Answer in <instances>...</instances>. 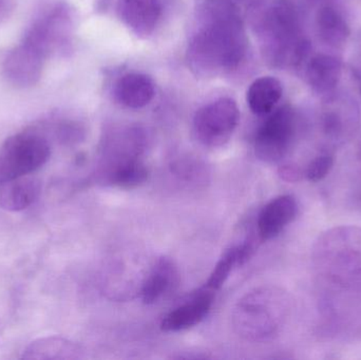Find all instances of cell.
Listing matches in <instances>:
<instances>
[{
    "instance_id": "obj_1",
    "label": "cell",
    "mask_w": 361,
    "mask_h": 360,
    "mask_svg": "<svg viewBox=\"0 0 361 360\" xmlns=\"http://www.w3.org/2000/svg\"><path fill=\"white\" fill-rule=\"evenodd\" d=\"M247 52V37L238 8L226 1L206 4L188 46L191 70L216 77L237 69Z\"/></svg>"
},
{
    "instance_id": "obj_2",
    "label": "cell",
    "mask_w": 361,
    "mask_h": 360,
    "mask_svg": "<svg viewBox=\"0 0 361 360\" xmlns=\"http://www.w3.org/2000/svg\"><path fill=\"white\" fill-rule=\"evenodd\" d=\"M145 147V133L140 127L123 126L108 131L99 146L97 181L121 188L145 183L148 169L142 160Z\"/></svg>"
},
{
    "instance_id": "obj_3",
    "label": "cell",
    "mask_w": 361,
    "mask_h": 360,
    "mask_svg": "<svg viewBox=\"0 0 361 360\" xmlns=\"http://www.w3.org/2000/svg\"><path fill=\"white\" fill-rule=\"evenodd\" d=\"M257 31L267 61L276 67L298 66L309 53V42L300 37L296 11L286 0H274L262 8Z\"/></svg>"
},
{
    "instance_id": "obj_4",
    "label": "cell",
    "mask_w": 361,
    "mask_h": 360,
    "mask_svg": "<svg viewBox=\"0 0 361 360\" xmlns=\"http://www.w3.org/2000/svg\"><path fill=\"white\" fill-rule=\"evenodd\" d=\"M288 311L286 297L274 287H259L238 302L233 314L235 332L250 342H263L275 336Z\"/></svg>"
},
{
    "instance_id": "obj_5",
    "label": "cell",
    "mask_w": 361,
    "mask_h": 360,
    "mask_svg": "<svg viewBox=\"0 0 361 360\" xmlns=\"http://www.w3.org/2000/svg\"><path fill=\"white\" fill-rule=\"evenodd\" d=\"M50 156V143L42 133L25 131L12 135L0 146V184L35 173Z\"/></svg>"
},
{
    "instance_id": "obj_6",
    "label": "cell",
    "mask_w": 361,
    "mask_h": 360,
    "mask_svg": "<svg viewBox=\"0 0 361 360\" xmlns=\"http://www.w3.org/2000/svg\"><path fill=\"white\" fill-rule=\"evenodd\" d=\"M72 15L66 4H54L34 20L23 42L39 51L46 58L63 51L71 36Z\"/></svg>"
},
{
    "instance_id": "obj_7",
    "label": "cell",
    "mask_w": 361,
    "mask_h": 360,
    "mask_svg": "<svg viewBox=\"0 0 361 360\" xmlns=\"http://www.w3.org/2000/svg\"><path fill=\"white\" fill-rule=\"evenodd\" d=\"M239 118V108L233 99H219L197 110L193 118V132L204 146L221 147L231 139Z\"/></svg>"
},
{
    "instance_id": "obj_8",
    "label": "cell",
    "mask_w": 361,
    "mask_h": 360,
    "mask_svg": "<svg viewBox=\"0 0 361 360\" xmlns=\"http://www.w3.org/2000/svg\"><path fill=\"white\" fill-rule=\"evenodd\" d=\"M267 116L255 137V152L263 162H279L292 146L296 118L290 106H282Z\"/></svg>"
},
{
    "instance_id": "obj_9",
    "label": "cell",
    "mask_w": 361,
    "mask_h": 360,
    "mask_svg": "<svg viewBox=\"0 0 361 360\" xmlns=\"http://www.w3.org/2000/svg\"><path fill=\"white\" fill-rule=\"evenodd\" d=\"M46 59L39 51L21 42L4 59L2 67L4 78L16 88L35 86L42 77Z\"/></svg>"
},
{
    "instance_id": "obj_10",
    "label": "cell",
    "mask_w": 361,
    "mask_h": 360,
    "mask_svg": "<svg viewBox=\"0 0 361 360\" xmlns=\"http://www.w3.org/2000/svg\"><path fill=\"white\" fill-rule=\"evenodd\" d=\"M216 294L200 289L190 299L169 312L161 323V329L169 333L185 331L199 325L212 310Z\"/></svg>"
},
{
    "instance_id": "obj_11",
    "label": "cell",
    "mask_w": 361,
    "mask_h": 360,
    "mask_svg": "<svg viewBox=\"0 0 361 360\" xmlns=\"http://www.w3.org/2000/svg\"><path fill=\"white\" fill-rule=\"evenodd\" d=\"M297 213L298 204L296 199L290 194H283L269 201L259 213L257 222L261 240L276 238L296 219Z\"/></svg>"
},
{
    "instance_id": "obj_12",
    "label": "cell",
    "mask_w": 361,
    "mask_h": 360,
    "mask_svg": "<svg viewBox=\"0 0 361 360\" xmlns=\"http://www.w3.org/2000/svg\"><path fill=\"white\" fill-rule=\"evenodd\" d=\"M120 18L137 36H148L154 31L161 15L160 0H118Z\"/></svg>"
},
{
    "instance_id": "obj_13",
    "label": "cell",
    "mask_w": 361,
    "mask_h": 360,
    "mask_svg": "<svg viewBox=\"0 0 361 360\" xmlns=\"http://www.w3.org/2000/svg\"><path fill=\"white\" fill-rule=\"evenodd\" d=\"M42 184L31 175L0 184V207L8 211H25L37 201Z\"/></svg>"
},
{
    "instance_id": "obj_14",
    "label": "cell",
    "mask_w": 361,
    "mask_h": 360,
    "mask_svg": "<svg viewBox=\"0 0 361 360\" xmlns=\"http://www.w3.org/2000/svg\"><path fill=\"white\" fill-rule=\"evenodd\" d=\"M116 101L125 107L140 109L154 99L156 86L149 76L128 73L120 78L114 88Z\"/></svg>"
},
{
    "instance_id": "obj_15",
    "label": "cell",
    "mask_w": 361,
    "mask_h": 360,
    "mask_svg": "<svg viewBox=\"0 0 361 360\" xmlns=\"http://www.w3.org/2000/svg\"><path fill=\"white\" fill-rule=\"evenodd\" d=\"M178 283V271L173 261L162 258L152 268L142 285L144 304H154L165 297Z\"/></svg>"
},
{
    "instance_id": "obj_16",
    "label": "cell",
    "mask_w": 361,
    "mask_h": 360,
    "mask_svg": "<svg viewBox=\"0 0 361 360\" xmlns=\"http://www.w3.org/2000/svg\"><path fill=\"white\" fill-rule=\"evenodd\" d=\"M341 77V61L329 54H318L307 63V80L318 93L334 90Z\"/></svg>"
},
{
    "instance_id": "obj_17",
    "label": "cell",
    "mask_w": 361,
    "mask_h": 360,
    "mask_svg": "<svg viewBox=\"0 0 361 360\" xmlns=\"http://www.w3.org/2000/svg\"><path fill=\"white\" fill-rule=\"evenodd\" d=\"M283 93L281 82L273 76H263L250 85L246 101L257 116H267L276 109Z\"/></svg>"
},
{
    "instance_id": "obj_18",
    "label": "cell",
    "mask_w": 361,
    "mask_h": 360,
    "mask_svg": "<svg viewBox=\"0 0 361 360\" xmlns=\"http://www.w3.org/2000/svg\"><path fill=\"white\" fill-rule=\"evenodd\" d=\"M252 252H254V245L252 242H245L227 249L214 266L203 289L214 294L220 291L233 271L237 266H242L248 261V259L252 257Z\"/></svg>"
},
{
    "instance_id": "obj_19",
    "label": "cell",
    "mask_w": 361,
    "mask_h": 360,
    "mask_svg": "<svg viewBox=\"0 0 361 360\" xmlns=\"http://www.w3.org/2000/svg\"><path fill=\"white\" fill-rule=\"evenodd\" d=\"M80 347L65 338L51 336L32 342L23 350V359H76L80 357Z\"/></svg>"
},
{
    "instance_id": "obj_20",
    "label": "cell",
    "mask_w": 361,
    "mask_h": 360,
    "mask_svg": "<svg viewBox=\"0 0 361 360\" xmlns=\"http://www.w3.org/2000/svg\"><path fill=\"white\" fill-rule=\"evenodd\" d=\"M316 27L320 39L333 46L345 44L351 33L343 15L330 6L319 8L316 15Z\"/></svg>"
},
{
    "instance_id": "obj_21",
    "label": "cell",
    "mask_w": 361,
    "mask_h": 360,
    "mask_svg": "<svg viewBox=\"0 0 361 360\" xmlns=\"http://www.w3.org/2000/svg\"><path fill=\"white\" fill-rule=\"evenodd\" d=\"M334 165V158L329 154H322L316 156L307 169V178L309 181L316 182L322 181L330 173L331 169Z\"/></svg>"
},
{
    "instance_id": "obj_22",
    "label": "cell",
    "mask_w": 361,
    "mask_h": 360,
    "mask_svg": "<svg viewBox=\"0 0 361 360\" xmlns=\"http://www.w3.org/2000/svg\"><path fill=\"white\" fill-rule=\"evenodd\" d=\"M57 139H61V142H74L80 135V128L72 122H63L57 125L55 129Z\"/></svg>"
},
{
    "instance_id": "obj_23",
    "label": "cell",
    "mask_w": 361,
    "mask_h": 360,
    "mask_svg": "<svg viewBox=\"0 0 361 360\" xmlns=\"http://www.w3.org/2000/svg\"><path fill=\"white\" fill-rule=\"evenodd\" d=\"M15 8V0H0V23L12 15Z\"/></svg>"
}]
</instances>
